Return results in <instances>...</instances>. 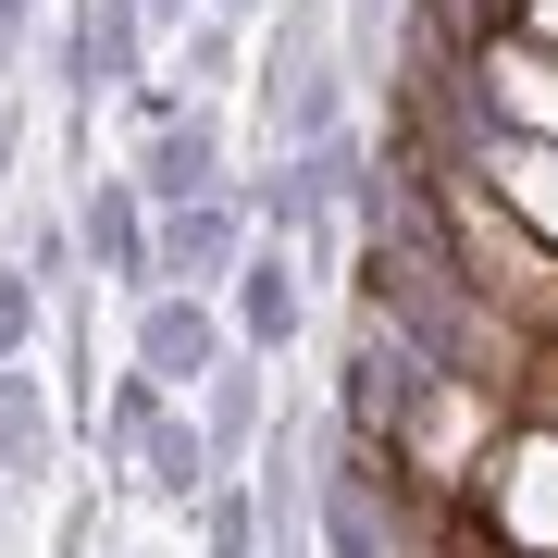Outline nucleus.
Listing matches in <instances>:
<instances>
[{"mask_svg": "<svg viewBox=\"0 0 558 558\" xmlns=\"http://www.w3.org/2000/svg\"><path fill=\"white\" fill-rule=\"evenodd\" d=\"M75 248H87V274H100V286L149 299V286H161V211H149V186H137V174H87Z\"/></svg>", "mask_w": 558, "mask_h": 558, "instance_id": "nucleus-1", "label": "nucleus"}, {"mask_svg": "<svg viewBox=\"0 0 558 558\" xmlns=\"http://www.w3.org/2000/svg\"><path fill=\"white\" fill-rule=\"evenodd\" d=\"M137 75H149V13H137V0H75V13H62V100L100 112Z\"/></svg>", "mask_w": 558, "mask_h": 558, "instance_id": "nucleus-2", "label": "nucleus"}, {"mask_svg": "<svg viewBox=\"0 0 558 558\" xmlns=\"http://www.w3.org/2000/svg\"><path fill=\"white\" fill-rule=\"evenodd\" d=\"M236 348V323L211 311V286H149L137 299V373H161L174 398H199V373Z\"/></svg>", "mask_w": 558, "mask_h": 558, "instance_id": "nucleus-3", "label": "nucleus"}, {"mask_svg": "<svg viewBox=\"0 0 558 558\" xmlns=\"http://www.w3.org/2000/svg\"><path fill=\"white\" fill-rule=\"evenodd\" d=\"M248 199H236V174H223V186H199V199H174V211H161V286H223V274H236V260H248Z\"/></svg>", "mask_w": 558, "mask_h": 558, "instance_id": "nucleus-4", "label": "nucleus"}, {"mask_svg": "<svg viewBox=\"0 0 558 558\" xmlns=\"http://www.w3.org/2000/svg\"><path fill=\"white\" fill-rule=\"evenodd\" d=\"M223 299H236V348H260V360H286V348H299V323H311L299 260H286V248H260V236H248L236 274H223Z\"/></svg>", "mask_w": 558, "mask_h": 558, "instance_id": "nucleus-5", "label": "nucleus"}, {"mask_svg": "<svg viewBox=\"0 0 558 558\" xmlns=\"http://www.w3.org/2000/svg\"><path fill=\"white\" fill-rule=\"evenodd\" d=\"M260 422H274V385H260V348H223L211 373H199V447L223 459V472H248Z\"/></svg>", "mask_w": 558, "mask_h": 558, "instance_id": "nucleus-6", "label": "nucleus"}, {"mask_svg": "<svg viewBox=\"0 0 558 558\" xmlns=\"http://www.w3.org/2000/svg\"><path fill=\"white\" fill-rule=\"evenodd\" d=\"M137 186H149V211H174V199H199V186H223V124H211V112H174V124H149V161H137Z\"/></svg>", "mask_w": 558, "mask_h": 558, "instance_id": "nucleus-7", "label": "nucleus"}, {"mask_svg": "<svg viewBox=\"0 0 558 558\" xmlns=\"http://www.w3.org/2000/svg\"><path fill=\"white\" fill-rule=\"evenodd\" d=\"M336 124H348V87H336V62L286 38V50H274V137L299 149V137H336Z\"/></svg>", "mask_w": 558, "mask_h": 558, "instance_id": "nucleus-8", "label": "nucleus"}, {"mask_svg": "<svg viewBox=\"0 0 558 558\" xmlns=\"http://www.w3.org/2000/svg\"><path fill=\"white\" fill-rule=\"evenodd\" d=\"M124 472H137V497H174V509H199V484L223 472V459L199 447V422H174V410H161L149 435L124 447Z\"/></svg>", "mask_w": 558, "mask_h": 558, "instance_id": "nucleus-9", "label": "nucleus"}, {"mask_svg": "<svg viewBox=\"0 0 558 558\" xmlns=\"http://www.w3.org/2000/svg\"><path fill=\"white\" fill-rule=\"evenodd\" d=\"M50 472V398L25 360H0V484H38Z\"/></svg>", "mask_w": 558, "mask_h": 558, "instance_id": "nucleus-10", "label": "nucleus"}, {"mask_svg": "<svg viewBox=\"0 0 558 558\" xmlns=\"http://www.w3.org/2000/svg\"><path fill=\"white\" fill-rule=\"evenodd\" d=\"M199 546H211V558H260V497H248L236 472L199 484Z\"/></svg>", "mask_w": 558, "mask_h": 558, "instance_id": "nucleus-11", "label": "nucleus"}, {"mask_svg": "<svg viewBox=\"0 0 558 558\" xmlns=\"http://www.w3.org/2000/svg\"><path fill=\"white\" fill-rule=\"evenodd\" d=\"M50 323V286L25 274V260H0V360H25V336Z\"/></svg>", "mask_w": 558, "mask_h": 558, "instance_id": "nucleus-12", "label": "nucleus"}, {"mask_svg": "<svg viewBox=\"0 0 558 558\" xmlns=\"http://www.w3.org/2000/svg\"><path fill=\"white\" fill-rule=\"evenodd\" d=\"M25 25H38V0H0V75H13V50H25Z\"/></svg>", "mask_w": 558, "mask_h": 558, "instance_id": "nucleus-13", "label": "nucleus"}, {"mask_svg": "<svg viewBox=\"0 0 558 558\" xmlns=\"http://www.w3.org/2000/svg\"><path fill=\"white\" fill-rule=\"evenodd\" d=\"M149 13V38H174V25H199V0H137Z\"/></svg>", "mask_w": 558, "mask_h": 558, "instance_id": "nucleus-14", "label": "nucleus"}, {"mask_svg": "<svg viewBox=\"0 0 558 558\" xmlns=\"http://www.w3.org/2000/svg\"><path fill=\"white\" fill-rule=\"evenodd\" d=\"M13 149H25V124H13V100H0V199H13Z\"/></svg>", "mask_w": 558, "mask_h": 558, "instance_id": "nucleus-15", "label": "nucleus"}, {"mask_svg": "<svg viewBox=\"0 0 558 558\" xmlns=\"http://www.w3.org/2000/svg\"><path fill=\"white\" fill-rule=\"evenodd\" d=\"M211 13H260V0H211Z\"/></svg>", "mask_w": 558, "mask_h": 558, "instance_id": "nucleus-16", "label": "nucleus"}]
</instances>
